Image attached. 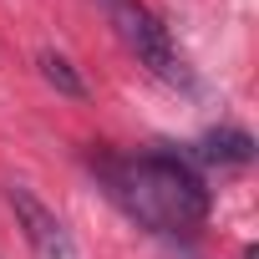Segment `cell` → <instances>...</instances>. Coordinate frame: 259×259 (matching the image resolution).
<instances>
[{"instance_id": "cell-3", "label": "cell", "mask_w": 259, "mask_h": 259, "mask_svg": "<svg viewBox=\"0 0 259 259\" xmlns=\"http://www.w3.org/2000/svg\"><path fill=\"white\" fill-rule=\"evenodd\" d=\"M6 203H11L16 229L26 234V244L36 249V259H76V244H71L66 224H61L26 183H6Z\"/></svg>"}, {"instance_id": "cell-6", "label": "cell", "mask_w": 259, "mask_h": 259, "mask_svg": "<svg viewBox=\"0 0 259 259\" xmlns=\"http://www.w3.org/2000/svg\"><path fill=\"white\" fill-rule=\"evenodd\" d=\"M97 6H102V11H112V6H122V0H97Z\"/></svg>"}, {"instance_id": "cell-1", "label": "cell", "mask_w": 259, "mask_h": 259, "mask_svg": "<svg viewBox=\"0 0 259 259\" xmlns=\"http://www.w3.org/2000/svg\"><path fill=\"white\" fill-rule=\"evenodd\" d=\"M102 178H107V193L153 234H193L208 219V188L183 158H168V153L122 158V163L107 158Z\"/></svg>"}, {"instance_id": "cell-2", "label": "cell", "mask_w": 259, "mask_h": 259, "mask_svg": "<svg viewBox=\"0 0 259 259\" xmlns=\"http://www.w3.org/2000/svg\"><path fill=\"white\" fill-rule=\"evenodd\" d=\"M107 21L117 26L122 46L133 51V56H138L158 81H168V87H193V71H188V61H183L173 31H168V26L143 6V0H122V6H112Z\"/></svg>"}, {"instance_id": "cell-5", "label": "cell", "mask_w": 259, "mask_h": 259, "mask_svg": "<svg viewBox=\"0 0 259 259\" xmlns=\"http://www.w3.org/2000/svg\"><path fill=\"white\" fill-rule=\"evenodd\" d=\"M36 66H41L46 87H56L61 97H71V102H81V97H87V81H81V71H76L66 56H56V51H41V56H36Z\"/></svg>"}, {"instance_id": "cell-4", "label": "cell", "mask_w": 259, "mask_h": 259, "mask_svg": "<svg viewBox=\"0 0 259 259\" xmlns=\"http://www.w3.org/2000/svg\"><path fill=\"white\" fill-rule=\"evenodd\" d=\"M198 158L203 163H224V168H244V163H254V138L244 127H213L198 143Z\"/></svg>"}]
</instances>
